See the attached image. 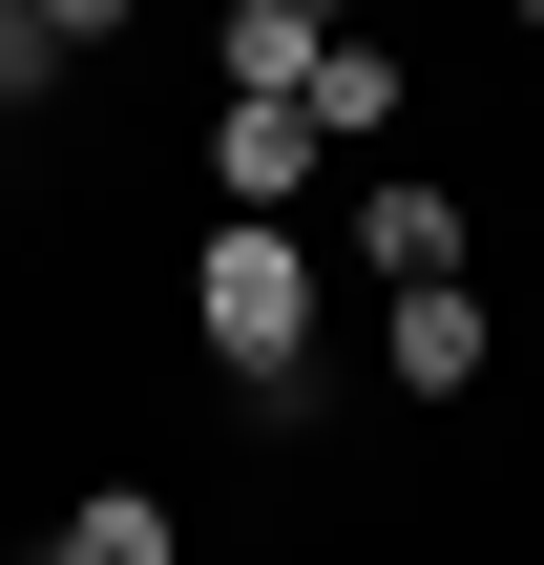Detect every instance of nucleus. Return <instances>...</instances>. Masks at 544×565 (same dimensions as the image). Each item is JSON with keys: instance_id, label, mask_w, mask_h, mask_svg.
<instances>
[{"instance_id": "obj_6", "label": "nucleus", "mask_w": 544, "mask_h": 565, "mask_svg": "<svg viewBox=\"0 0 544 565\" xmlns=\"http://www.w3.org/2000/svg\"><path fill=\"white\" fill-rule=\"evenodd\" d=\"M42 565H189V524H168V482H84Z\"/></svg>"}, {"instance_id": "obj_2", "label": "nucleus", "mask_w": 544, "mask_h": 565, "mask_svg": "<svg viewBox=\"0 0 544 565\" xmlns=\"http://www.w3.org/2000/svg\"><path fill=\"white\" fill-rule=\"evenodd\" d=\"M294 189H314V105H210V210L294 231Z\"/></svg>"}, {"instance_id": "obj_3", "label": "nucleus", "mask_w": 544, "mask_h": 565, "mask_svg": "<svg viewBox=\"0 0 544 565\" xmlns=\"http://www.w3.org/2000/svg\"><path fill=\"white\" fill-rule=\"evenodd\" d=\"M356 252H377V294H461V252H482V210H461L440 168H398V189L356 210Z\"/></svg>"}, {"instance_id": "obj_1", "label": "nucleus", "mask_w": 544, "mask_h": 565, "mask_svg": "<svg viewBox=\"0 0 544 565\" xmlns=\"http://www.w3.org/2000/svg\"><path fill=\"white\" fill-rule=\"evenodd\" d=\"M189 356H210L252 419H294V377H314V252H294V231H210V252H189Z\"/></svg>"}, {"instance_id": "obj_4", "label": "nucleus", "mask_w": 544, "mask_h": 565, "mask_svg": "<svg viewBox=\"0 0 544 565\" xmlns=\"http://www.w3.org/2000/svg\"><path fill=\"white\" fill-rule=\"evenodd\" d=\"M377 377H398V398H482V377H503V315H482V294H398V315H377Z\"/></svg>"}, {"instance_id": "obj_5", "label": "nucleus", "mask_w": 544, "mask_h": 565, "mask_svg": "<svg viewBox=\"0 0 544 565\" xmlns=\"http://www.w3.org/2000/svg\"><path fill=\"white\" fill-rule=\"evenodd\" d=\"M294 105H314V147H377V126H398V105H419V63H398V42H356V21H335V63H314V84H294Z\"/></svg>"}, {"instance_id": "obj_7", "label": "nucleus", "mask_w": 544, "mask_h": 565, "mask_svg": "<svg viewBox=\"0 0 544 565\" xmlns=\"http://www.w3.org/2000/svg\"><path fill=\"white\" fill-rule=\"evenodd\" d=\"M314 63H335V21H314V0H231V105H294Z\"/></svg>"}]
</instances>
